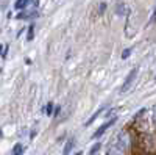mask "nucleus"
<instances>
[{
  "instance_id": "f257e3e1",
  "label": "nucleus",
  "mask_w": 156,
  "mask_h": 155,
  "mask_svg": "<svg viewBox=\"0 0 156 155\" xmlns=\"http://www.w3.org/2000/svg\"><path fill=\"white\" fill-rule=\"evenodd\" d=\"M128 146H129V136H128V133L126 132H120L111 141V144L108 146L106 155H125Z\"/></svg>"
},
{
  "instance_id": "f03ea898",
  "label": "nucleus",
  "mask_w": 156,
  "mask_h": 155,
  "mask_svg": "<svg viewBox=\"0 0 156 155\" xmlns=\"http://www.w3.org/2000/svg\"><path fill=\"white\" fill-rule=\"evenodd\" d=\"M136 75H137V68H134L131 72L128 74V77H126V80H125V83L122 85V88H120V91L122 93H126L129 88H131V85H133V82L136 80Z\"/></svg>"
},
{
  "instance_id": "7ed1b4c3",
  "label": "nucleus",
  "mask_w": 156,
  "mask_h": 155,
  "mask_svg": "<svg viewBox=\"0 0 156 155\" xmlns=\"http://www.w3.org/2000/svg\"><path fill=\"white\" fill-rule=\"evenodd\" d=\"M115 121H117V118H112L111 121H108V122H105V124H103V125H101V127L98 128V130H97V132L94 133V136H92V138H94V139H97V138H100V136H101L103 133H105V132L108 130V128H109V127H111L112 124H115Z\"/></svg>"
},
{
  "instance_id": "20e7f679",
  "label": "nucleus",
  "mask_w": 156,
  "mask_h": 155,
  "mask_svg": "<svg viewBox=\"0 0 156 155\" xmlns=\"http://www.w3.org/2000/svg\"><path fill=\"white\" fill-rule=\"evenodd\" d=\"M106 107H108V105H103V107H100V108H98V110H97V111L94 113V116H90V118H89V119L86 121V124H84V127H89L90 124H92V122H94V121H95V119L98 118V114H100V113H101L103 110H105Z\"/></svg>"
},
{
  "instance_id": "39448f33",
  "label": "nucleus",
  "mask_w": 156,
  "mask_h": 155,
  "mask_svg": "<svg viewBox=\"0 0 156 155\" xmlns=\"http://www.w3.org/2000/svg\"><path fill=\"white\" fill-rule=\"evenodd\" d=\"M17 19H31V17H37V11H30V13H20L16 16Z\"/></svg>"
},
{
  "instance_id": "423d86ee",
  "label": "nucleus",
  "mask_w": 156,
  "mask_h": 155,
  "mask_svg": "<svg viewBox=\"0 0 156 155\" xmlns=\"http://www.w3.org/2000/svg\"><path fill=\"white\" fill-rule=\"evenodd\" d=\"M73 146H75V139H73V138H70V139L67 141V144H66V146H64V153H66V155H67V153L70 152V149H72Z\"/></svg>"
},
{
  "instance_id": "0eeeda50",
  "label": "nucleus",
  "mask_w": 156,
  "mask_h": 155,
  "mask_svg": "<svg viewBox=\"0 0 156 155\" xmlns=\"http://www.w3.org/2000/svg\"><path fill=\"white\" fill-rule=\"evenodd\" d=\"M33 38H34V25L31 24L27 31V41H33Z\"/></svg>"
},
{
  "instance_id": "6e6552de",
  "label": "nucleus",
  "mask_w": 156,
  "mask_h": 155,
  "mask_svg": "<svg viewBox=\"0 0 156 155\" xmlns=\"http://www.w3.org/2000/svg\"><path fill=\"white\" fill-rule=\"evenodd\" d=\"M22 152H23V146L17 143L14 146V149H12V155H22Z\"/></svg>"
},
{
  "instance_id": "1a4fd4ad",
  "label": "nucleus",
  "mask_w": 156,
  "mask_h": 155,
  "mask_svg": "<svg viewBox=\"0 0 156 155\" xmlns=\"http://www.w3.org/2000/svg\"><path fill=\"white\" fill-rule=\"evenodd\" d=\"M51 113H53V102H48L47 107H45V114L47 116H51Z\"/></svg>"
},
{
  "instance_id": "9d476101",
  "label": "nucleus",
  "mask_w": 156,
  "mask_h": 155,
  "mask_svg": "<svg viewBox=\"0 0 156 155\" xmlns=\"http://www.w3.org/2000/svg\"><path fill=\"white\" fill-rule=\"evenodd\" d=\"M101 147V144L100 143H97V144H94L92 146V149H90V152H89V155H95L97 152H98V149Z\"/></svg>"
},
{
  "instance_id": "9b49d317",
  "label": "nucleus",
  "mask_w": 156,
  "mask_h": 155,
  "mask_svg": "<svg viewBox=\"0 0 156 155\" xmlns=\"http://www.w3.org/2000/svg\"><path fill=\"white\" fill-rule=\"evenodd\" d=\"M129 54H131V49H125V50H123V54H122V58L126 60V58L129 57Z\"/></svg>"
},
{
  "instance_id": "f8f14e48",
  "label": "nucleus",
  "mask_w": 156,
  "mask_h": 155,
  "mask_svg": "<svg viewBox=\"0 0 156 155\" xmlns=\"http://www.w3.org/2000/svg\"><path fill=\"white\" fill-rule=\"evenodd\" d=\"M105 9H106V3H100V14H103Z\"/></svg>"
},
{
  "instance_id": "ddd939ff",
  "label": "nucleus",
  "mask_w": 156,
  "mask_h": 155,
  "mask_svg": "<svg viewBox=\"0 0 156 155\" xmlns=\"http://www.w3.org/2000/svg\"><path fill=\"white\" fill-rule=\"evenodd\" d=\"M59 111H61V107H56L55 108V113H51V116H55V118H56V116L59 114Z\"/></svg>"
},
{
  "instance_id": "4468645a",
  "label": "nucleus",
  "mask_w": 156,
  "mask_h": 155,
  "mask_svg": "<svg viewBox=\"0 0 156 155\" xmlns=\"http://www.w3.org/2000/svg\"><path fill=\"white\" fill-rule=\"evenodd\" d=\"M153 122H154V125H156V108H154V114H153Z\"/></svg>"
},
{
  "instance_id": "2eb2a0df",
  "label": "nucleus",
  "mask_w": 156,
  "mask_h": 155,
  "mask_svg": "<svg viewBox=\"0 0 156 155\" xmlns=\"http://www.w3.org/2000/svg\"><path fill=\"white\" fill-rule=\"evenodd\" d=\"M25 64H31V60L30 58H25Z\"/></svg>"
},
{
  "instance_id": "dca6fc26",
  "label": "nucleus",
  "mask_w": 156,
  "mask_h": 155,
  "mask_svg": "<svg viewBox=\"0 0 156 155\" xmlns=\"http://www.w3.org/2000/svg\"><path fill=\"white\" fill-rule=\"evenodd\" d=\"M2 50H3V46H0V55H3V52H2Z\"/></svg>"
},
{
  "instance_id": "f3484780",
  "label": "nucleus",
  "mask_w": 156,
  "mask_h": 155,
  "mask_svg": "<svg viewBox=\"0 0 156 155\" xmlns=\"http://www.w3.org/2000/svg\"><path fill=\"white\" fill-rule=\"evenodd\" d=\"M75 155H81V152H76V153H75Z\"/></svg>"
}]
</instances>
